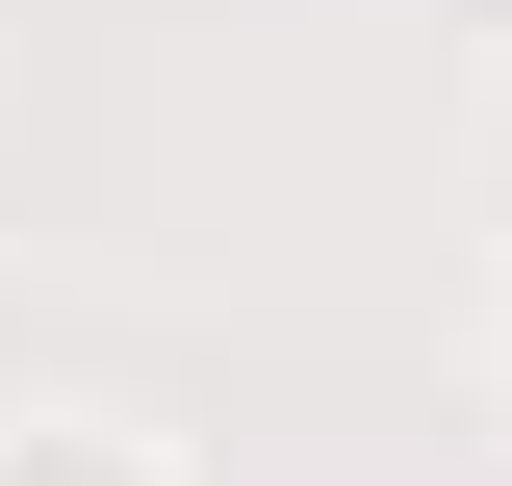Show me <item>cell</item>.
I'll use <instances>...</instances> for the list:
<instances>
[{
	"label": "cell",
	"instance_id": "1",
	"mask_svg": "<svg viewBox=\"0 0 512 486\" xmlns=\"http://www.w3.org/2000/svg\"><path fill=\"white\" fill-rule=\"evenodd\" d=\"M0 486H103V461H0Z\"/></svg>",
	"mask_w": 512,
	"mask_h": 486
}]
</instances>
